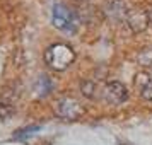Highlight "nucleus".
Returning a JSON list of instances; mask_svg holds the SVG:
<instances>
[{
    "label": "nucleus",
    "mask_w": 152,
    "mask_h": 145,
    "mask_svg": "<svg viewBox=\"0 0 152 145\" xmlns=\"http://www.w3.org/2000/svg\"><path fill=\"white\" fill-rule=\"evenodd\" d=\"M74 62H75V51L70 48L69 44L55 43L45 51V63L56 72L69 68Z\"/></svg>",
    "instance_id": "nucleus-1"
},
{
    "label": "nucleus",
    "mask_w": 152,
    "mask_h": 145,
    "mask_svg": "<svg viewBox=\"0 0 152 145\" xmlns=\"http://www.w3.org/2000/svg\"><path fill=\"white\" fill-rule=\"evenodd\" d=\"M51 24L63 33H74L77 29V17L67 5L56 4L51 12Z\"/></svg>",
    "instance_id": "nucleus-2"
},
{
    "label": "nucleus",
    "mask_w": 152,
    "mask_h": 145,
    "mask_svg": "<svg viewBox=\"0 0 152 145\" xmlns=\"http://www.w3.org/2000/svg\"><path fill=\"white\" fill-rule=\"evenodd\" d=\"M55 111L58 116L65 118V119H77L79 116L84 114V108L82 104L79 103L77 99L74 97H62L56 101V106H55Z\"/></svg>",
    "instance_id": "nucleus-3"
},
{
    "label": "nucleus",
    "mask_w": 152,
    "mask_h": 145,
    "mask_svg": "<svg viewBox=\"0 0 152 145\" xmlns=\"http://www.w3.org/2000/svg\"><path fill=\"white\" fill-rule=\"evenodd\" d=\"M101 96H103L104 103L118 106V104L125 103V101L128 99V90H126V87H125L121 82H116V80H115V82H110V84L104 85Z\"/></svg>",
    "instance_id": "nucleus-4"
},
{
    "label": "nucleus",
    "mask_w": 152,
    "mask_h": 145,
    "mask_svg": "<svg viewBox=\"0 0 152 145\" xmlns=\"http://www.w3.org/2000/svg\"><path fill=\"white\" fill-rule=\"evenodd\" d=\"M138 94L144 101H152V77H138Z\"/></svg>",
    "instance_id": "nucleus-5"
},
{
    "label": "nucleus",
    "mask_w": 152,
    "mask_h": 145,
    "mask_svg": "<svg viewBox=\"0 0 152 145\" xmlns=\"http://www.w3.org/2000/svg\"><path fill=\"white\" fill-rule=\"evenodd\" d=\"M12 108L10 106H7V104H0V118L2 119H5V118H9L10 114H12Z\"/></svg>",
    "instance_id": "nucleus-6"
},
{
    "label": "nucleus",
    "mask_w": 152,
    "mask_h": 145,
    "mask_svg": "<svg viewBox=\"0 0 152 145\" xmlns=\"http://www.w3.org/2000/svg\"><path fill=\"white\" fill-rule=\"evenodd\" d=\"M38 130H39V126H29L26 130H19L15 133V138H21V137H24V135H31V131H38Z\"/></svg>",
    "instance_id": "nucleus-7"
},
{
    "label": "nucleus",
    "mask_w": 152,
    "mask_h": 145,
    "mask_svg": "<svg viewBox=\"0 0 152 145\" xmlns=\"http://www.w3.org/2000/svg\"><path fill=\"white\" fill-rule=\"evenodd\" d=\"M80 2H82V0H80Z\"/></svg>",
    "instance_id": "nucleus-8"
}]
</instances>
